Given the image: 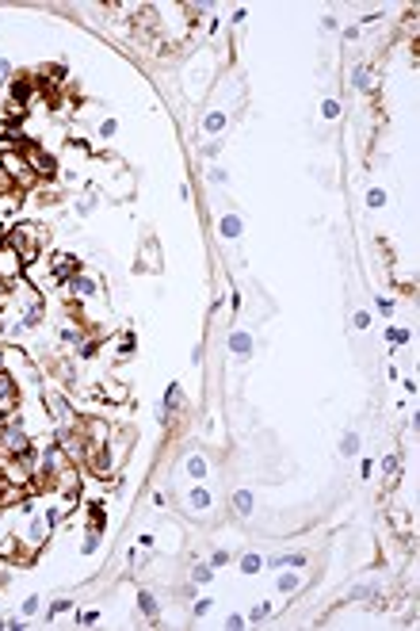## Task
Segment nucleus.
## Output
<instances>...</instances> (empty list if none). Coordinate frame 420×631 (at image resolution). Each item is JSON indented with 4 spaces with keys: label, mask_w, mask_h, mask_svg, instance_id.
<instances>
[{
    "label": "nucleus",
    "mask_w": 420,
    "mask_h": 631,
    "mask_svg": "<svg viewBox=\"0 0 420 631\" xmlns=\"http://www.w3.org/2000/svg\"><path fill=\"white\" fill-rule=\"evenodd\" d=\"M4 448H8V451H19V455H23V451H31V444H27V436H23V433H16V429H12V433L4 436Z\"/></svg>",
    "instance_id": "obj_3"
},
{
    "label": "nucleus",
    "mask_w": 420,
    "mask_h": 631,
    "mask_svg": "<svg viewBox=\"0 0 420 631\" xmlns=\"http://www.w3.org/2000/svg\"><path fill=\"white\" fill-rule=\"evenodd\" d=\"M222 115H206V130H210V134H214V130H222Z\"/></svg>",
    "instance_id": "obj_6"
},
{
    "label": "nucleus",
    "mask_w": 420,
    "mask_h": 631,
    "mask_svg": "<svg viewBox=\"0 0 420 631\" xmlns=\"http://www.w3.org/2000/svg\"><path fill=\"white\" fill-rule=\"evenodd\" d=\"M249 348H252V341H249V337H241V333L233 337V352H237V356H249Z\"/></svg>",
    "instance_id": "obj_5"
},
{
    "label": "nucleus",
    "mask_w": 420,
    "mask_h": 631,
    "mask_svg": "<svg viewBox=\"0 0 420 631\" xmlns=\"http://www.w3.org/2000/svg\"><path fill=\"white\" fill-rule=\"evenodd\" d=\"M222 230H225V234L233 237V234H237V230H241V222H237V218H225V222H222Z\"/></svg>",
    "instance_id": "obj_9"
},
{
    "label": "nucleus",
    "mask_w": 420,
    "mask_h": 631,
    "mask_svg": "<svg viewBox=\"0 0 420 631\" xmlns=\"http://www.w3.org/2000/svg\"><path fill=\"white\" fill-rule=\"evenodd\" d=\"M252 509V497L249 493H237V513H249Z\"/></svg>",
    "instance_id": "obj_7"
},
{
    "label": "nucleus",
    "mask_w": 420,
    "mask_h": 631,
    "mask_svg": "<svg viewBox=\"0 0 420 631\" xmlns=\"http://www.w3.org/2000/svg\"><path fill=\"white\" fill-rule=\"evenodd\" d=\"M142 612H149V616H157V605H153V601H149V597H146V593H142Z\"/></svg>",
    "instance_id": "obj_12"
},
{
    "label": "nucleus",
    "mask_w": 420,
    "mask_h": 631,
    "mask_svg": "<svg viewBox=\"0 0 420 631\" xmlns=\"http://www.w3.org/2000/svg\"><path fill=\"white\" fill-rule=\"evenodd\" d=\"M54 272H58L61 279H69L73 272H77V260H73V257H65V260H61V257H58V260H54Z\"/></svg>",
    "instance_id": "obj_4"
},
{
    "label": "nucleus",
    "mask_w": 420,
    "mask_h": 631,
    "mask_svg": "<svg viewBox=\"0 0 420 631\" xmlns=\"http://www.w3.org/2000/svg\"><path fill=\"white\" fill-rule=\"evenodd\" d=\"M12 245L19 249V257H23V260L34 257V237H27V230H12Z\"/></svg>",
    "instance_id": "obj_2"
},
{
    "label": "nucleus",
    "mask_w": 420,
    "mask_h": 631,
    "mask_svg": "<svg viewBox=\"0 0 420 631\" xmlns=\"http://www.w3.org/2000/svg\"><path fill=\"white\" fill-rule=\"evenodd\" d=\"M390 341H394V345H401V341H409V333H405V329H390Z\"/></svg>",
    "instance_id": "obj_10"
},
{
    "label": "nucleus",
    "mask_w": 420,
    "mask_h": 631,
    "mask_svg": "<svg viewBox=\"0 0 420 631\" xmlns=\"http://www.w3.org/2000/svg\"><path fill=\"white\" fill-rule=\"evenodd\" d=\"M241 566H245V570H249V574H252V570H260V559H256V555H249V559L241 562Z\"/></svg>",
    "instance_id": "obj_11"
},
{
    "label": "nucleus",
    "mask_w": 420,
    "mask_h": 631,
    "mask_svg": "<svg viewBox=\"0 0 420 631\" xmlns=\"http://www.w3.org/2000/svg\"><path fill=\"white\" fill-rule=\"evenodd\" d=\"M12 406H16V387H12L8 375L0 371V413H8Z\"/></svg>",
    "instance_id": "obj_1"
},
{
    "label": "nucleus",
    "mask_w": 420,
    "mask_h": 631,
    "mask_svg": "<svg viewBox=\"0 0 420 631\" xmlns=\"http://www.w3.org/2000/svg\"><path fill=\"white\" fill-rule=\"evenodd\" d=\"M191 475H195V478L206 475V463H203V459H191Z\"/></svg>",
    "instance_id": "obj_8"
}]
</instances>
